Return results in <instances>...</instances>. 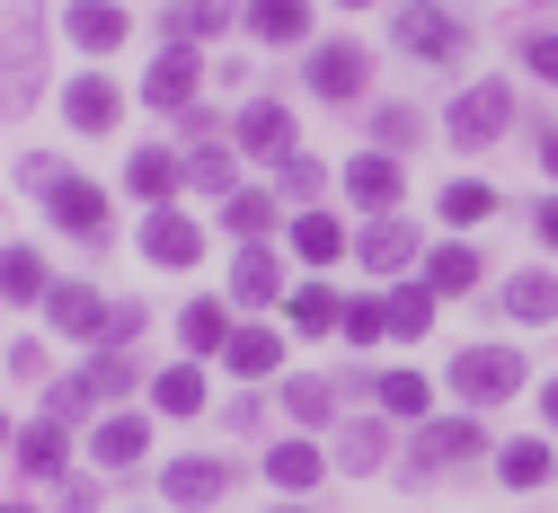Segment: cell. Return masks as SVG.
Segmentation results:
<instances>
[{
	"instance_id": "36",
	"label": "cell",
	"mask_w": 558,
	"mask_h": 513,
	"mask_svg": "<svg viewBox=\"0 0 558 513\" xmlns=\"http://www.w3.org/2000/svg\"><path fill=\"white\" fill-rule=\"evenodd\" d=\"M426 399H435V390L416 381V372H390V381H381V407H390V416H426Z\"/></svg>"
},
{
	"instance_id": "38",
	"label": "cell",
	"mask_w": 558,
	"mask_h": 513,
	"mask_svg": "<svg viewBox=\"0 0 558 513\" xmlns=\"http://www.w3.org/2000/svg\"><path fill=\"white\" fill-rule=\"evenodd\" d=\"M231 231H240V240L275 231V195H231Z\"/></svg>"
},
{
	"instance_id": "22",
	"label": "cell",
	"mask_w": 558,
	"mask_h": 513,
	"mask_svg": "<svg viewBox=\"0 0 558 513\" xmlns=\"http://www.w3.org/2000/svg\"><path fill=\"white\" fill-rule=\"evenodd\" d=\"M506 310L514 319H558V274H514L506 283Z\"/></svg>"
},
{
	"instance_id": "13",
	"label": "cell",
	"mask_w": 558,
	"mask_h": 513,
	"mask_svg": "<svg viewBox=\"0 0 558 513\" xmlns=\"http://www.w3.org/2000/svg\"><path fill=\"white\" fill-rule=\"evenodd\" d=\"M62 36L89 45V53H116V45H124V10H107V0H81V10L62 19Z\"/></svg>"
},
{
	"instance_id": "12",
	"label": "cell",
	"mask_w": 558,
	"mask_h": 513,
	"mask_svg": "<svg viewBox=\"0 0 558 513\" xmlns=\"http://www.w3.org/2000/svg\"><path fill=\"white\" fill-rule=\"evenodd\" d=\"M311 89H319V98H355V89H364V53H355V45H319V53H311Z\"/></svg>"
},
{
	"instance_id": "3",
	"label": "cell",
	"mask_w": 558,
	"mask_h": 513,
	"mask_svg": "<svg viewBox=\"0 0 558 513\" xmlns=\"http://www.w3.org/2000/svg\"><path fill=\"white\" fill-rule=\"evenodd\" d=\"M452 390H461V399H478V407L514 399V390H523V354H514V345H470V354L452 363Z\"/></svg>"
},
{
	"instance_id": "43",
	"label": "cell",
	"mask_w": 558,
	"mask_h": 513,
	"mask_svg": "<svg viewBox=\"0 0 558 513\" xmlns=\"http://www.w3.org/2000/svg\"><path fill=\"white\" fill-rule=\"evenodd\" d=\"M523 62H532V71H541V81L558 89V36H532V45H523Z\"/></svg>"
},
{
	"instance_id": "2",
	"label": "cell",
	"mask_w": 558,
	"mask_h": 513,
	"mask_svg": "<svg viewBox=\"0 0 558 513\" xmlns=\"http://www.w3.org/2000/svg\"><path fill=\"white\" fill-rule=\"evenodd\" d=\"M27 186L53 204V222H62V231H81V240H98V231H107V195H98L89 178L53 169V160H27Z\"/></svg>"
},
{
	"instance_id": "46",
	"label": "cell",
	"mask_w": 558,
	"mask_h": 513,
	"mask_svg": "<svg viewBox=\"0 0 558 513\" xmlns=\"http://www.w3.org/2000/svg\"><path fill=\"white\" fill-rule=\"evenodd\" d=\"M541 160H549V178H558V133H549V142H541Z\"/></svg>"
},
{
	"instance_id": "9",
	"label": "cell",
	"mask_w": 558,
	"mask_h": 513,
	"mask_svg": "<svg viewBox=\"0 0 558 513\" xmlns=\"http://www.w3.org/2000/svg\"><path fill=\"white\" fill-rule=\"evenodd\" d=\"M231 461H169V504H222Z\"/></svg>"
},
{
	"instance_id": "15",
	"label": "cell",
	"mask_w": 558,
	"mask_h": 513,
	"mask_svg": "<svg viewBox=\"0 0 558 513\" xmlns=\"http://www.w3.org/2000/svg\"><path fill=\"white\" fill-rule=\"evenodd\" d=\"M248 27L275 45H302L311 36V0H248Z\"/></svg>"
},
{
	"instance_id": "50",
	"label": "cell",
	"mask_w": 558,
	"mask_h": 513,
	"mask_svg": "<svg viewBox=\"0 0 558 513\" xmlns=\"http://www.w3.org/2000/svg\"><path fill=\"white\" fill-rule=\"evenodd\" d=\"M284 513H302V504H284Z\"/></svg>"
},
{
	"instance_id": "17",
	"label": "cell",
	"mask_w": 558,
	"mask_h": 513,
	"mask_svg": "<svg viewBox=\"0 0 558 513\" xmlns=\"http://www.w3.org/2000/svg\"><path fill=\"white\" fill-rule=\"evenodd\" d=\"M62 461H72V443H62V425H53V416L19 433V469H27V478H53Z\"/></svg>"
},
{
	"instance_id": "37",
	"label": "cell",
	"mask_w": 558,
	"mask_h": 513,
	"mask_svg": "<svg viewBox=\"0 0 558 513\" xmlns=\"http://www.w3.org/2000/svg\"><path fill=\"white\" fill-rule=\"evenodd\" d=\"M444 212H452V222H487V212H497V186H470V178H461V186L444 195Z\"/></svg>"
},
{
	"instance_id": "44",
	"label": "cell",
	"mask_w": 558,
	"mask_h": 513,
	"mask_svg": "<svg viewBox=\"0 0 558 513\" xmlns=\"http://www.w3.org/2000/svg\"><path fill=\"white\" fill-rule=\"evenodd\" d=\"M284 186H293V195H319L328 178H319V160H293V169H284Z\"/></svg>"
},
{
	"instance_id": "11",
	"label": "cell",
	"mask_w": 558,
	"mask_h": 513,
	"mask_svg": "<svg viewBox=\"0 0 558 513\" xmlns=\"http://www.w3.org/2000/svg\"><path fill=\"white\" fill-rule=\"evenodd\" d=\"M195 81H204V71H195V45H178V53H160V71L143 81V98H151V107H195Z\"/></svg>"
},
{
	"instance_id": "29",
	"label": "cell",
	"mask_w": 558,
	"mask_h": 513,
	"mask_svg": "<svg viewBox=\"0 0 558 513\" xmlns=\"http://www.w3.org/2000/svg\"><path fill=\"white\" fill-rule=\"evenodd\" d=\"M293 319H302L311 337H337V328H345V310H337V292H319V283H302V292H293Z\"/></svg>"
},
{
	"instance_id": "16",
	"label": "cell",
	"mask_w": 558,
	"mask_h": 513,
	"mask_svg": "<svg viewBox=\"0 0 558 513\" xmlns=\"http://www.w3.org/2000/svg\"><path fill=\"white\" fill-rule=\"evenodd\" d=\"M62 107H72V124H81V133H107V124L124 115L116 81H72V98H62Z\"/></svg>"
},
{
	"instance_id": "25",
	"label": "cell",
	"mask_w": 558,
	"mask_h": 513,
	"mask_svg": "<svg viewBox=\"0 0 558 513\" xmlns=\"http://www.w3.org/2000/svg\"><path fill=\"white\" fill-rule=\"evenodd\" d=\"M293 248H302L311 266H337V257H345V231L328 222V212H302V222H293Z\"/></svg>"
},
{
	"instance_id": "31",
	"label": "cell",
	"mask_w": 558,
	"mask_h": 513,
	"mask_svg": "<svg viewBox=\"0 0 558 513\" xmlns=\"http://www.w3.org/2000/svg\"><path fill=\"white\" fill-rule=\"evenodd\" d=\"M373 133H381V151H416V142H426L416 107H381V115H373Z\"/></svg>"
},
{
	"instance_id": "26",
	"label": "cell",
	"mask_w": 558,
	"mask_h": 513,
	"mask_svg": "<svg viewBox=\"0 0 558 513\" xmlns=\"http://www.w3.org/2000/svg\"><path fill=\"white\" fill-rule=\"evenodd\" d=\"M549 478H558L549 443H506V487H549Z\"/></svg>"
},
{
	"instance_id": "41",
	"label": "cell",
	"mask_w": 558,
	"mask_h": 513,
	"mask_svg": "<svg viewBox=\"0 0 558 513\" xmlns=\"http://www.w3.org/2000/svg\"><path fill=\"white\" fill-rule=\"evenodd\" d=\"M89 399H116V390H133V363L124 354H107V363H89V381H81Z\"/></svg>"
},
{
	"instance_id": "47",
	"label": "cell",
	"mask_w": 558,
	"mask_h": 513,
	"mask_svg": "<svg viewBox=\"0 0 558 513\" xmlns=\"http://www.w3.org/2000/svg\"><path fill=\"white\" fill-rule=\"evenodd\" d=\"M541 407H549V425H558V390H549V399H541Z\"/></svg>"
},
{
	"instance_id": "10",
	"label": "cell",
	"mask_w": 558,
	"mask_h": 513,
	"mask_svg": "<svg viewBox=\"0 0 558 513\" xmlns=\"http://www.w3.org/2000/svg\"><path fill=\"white\" fill-rule=\"evenodd\" d=\"M345 195H355L364 212H390V204H399V160H390V151H364L355 169H345Z\"/></svg>"
},
{
	"instance_id": "5",
	"label": "cell",
	"mask_w": 558,
	"mask_h": 513,
	"mask_svg": "<svg viewBox=\"0 0 558 513\" xmlns=\"http://www.w3.org/2000/svg\"><path fill=\"white\" fill-rule=\"evenodd\" d=\"M506 115H514L506 81H478V89H461V98H452V142H497V133H506Z\"/></svg>"
},
{
	"instance_id": "23",
	"label": "cell",
	"mask_w": 558,
	"mask_h": 513,
	"mask_svg": "<svg viewBox=\"0 0 558 513\" xmlns=\"http://www.w3.org/2000/svg\"><path fill=\"white\" fill-rule=\"evenodd\" d=\"M266 478L302 496V487H319V452H311V443H275V452H266Z\"/></svg>"
},
{
	"instance_id": "14",
	"label": "cell",
	"mask_w": 558,
	"mask_h": 513,
	"mask_svg": "<svg viewBox=\"0 0 558 513\" xmlns=\"http://www.w3.org/2000/svg\"><path fill=\"white\" fill-rule=\"evenodd\" d=\"M240 142H248V151H266V160H284V151H293V115L275 107V98H257V107L240 115Z\"/></svg>"
},
{
	"instance_id": "6",
	"label": "cell",
	"mask_w": 558,
	"mask_h": 513,
	"mask_svg": "<svg viewBox=\"0 0 558 513\" xmlns=\"http://www.w3.org/2000/svg\"><path fill=\"white\" fill-rule=\"evenodd\" d=\"M45 319H53L62 337H116V310L98 302L89 283H53V292H45Z\"/></svg>"
},
{
	"instance_id": "39",
	"label": "cell",
	"mask_w": 558,
	"mask_h": 513,
	"mask_svg": "<svg viewBox=\"0 0 558 513\" xmlns=\"http://www.w3.org/2000/svg\"><path fill=\"white\" fill-rule=\"evenodd\" d=\"M345 337H355V345L390 337V302H345Z\"/></svg>"
},
{
	"instance_id": "49",
	"label": "cell",
	"mask_w": 558,
	"mask_h": 513,
	"mask_svg": "<svg viewBox=\"0 0 558 513\" xmlns=\"http://www.w3.org/2000/svg\"><path fill=\"white\" fill-rule=\"evenodd\" d=\"M0 513H27V504H0Z\"/></svg>"
},
{
	"instance_id": "32",
	"label": "cell",
	"mask_w": 558,
	"mask_h": 513,
	"mask_svg": "<svg viewBox=\"0 0 558 513\" xmlns=\"http://www.w3.org/2000/svg\"><path fill=\"white\" fill-rule=\"evenodd\" d=\"M169 186H178V160H169V151H143V160H133V195L169 204Z\"/></svg>"
},
{
	"instance_id": "27",
	"label": "cell",
	"mask_w": 558,
	"mask_h": 513,
	"mask_svg": "<svg viewBox=\"0 0 558 513\" xmlns=\"http://www.w3.org/2000/svg\"><path fill=\"white\" fill-rule=\"evenodd\" d=\"M240 302H284V266H275L266 248L240 257Z\"/></svg>"
},
{
	"instance_id": "48",
	"label": "cell",
	"mask_w": 558,
	"mask_h": 513,
	"mask_svg": "<svg viewBox=\"0 0 558 513\" xmlns=\"http://www.w3.org/2000/svg\"><path fill=\"white\" fill-rule=\"evenodd\" d=\"M0 443H10V416H0Z\"/></svg>"
},
{
	"instance_id": "24",
	"label": "cell",
	"mask_w": 558,
	"mask_h": 513,
	"mask_svg": "<svg viewBox=\"0 0 558 513\" xmlns=\"http://www.w3.org/2000/svg\"><path fill=\"white\" fill-rule=\"evenodd\" d=\"M435 328V292L426 283H399L390 292V337H426Z\"/></svg>"
},
{
	"instance_id": "20",
	"label": "cell",
	"mask_w": 558,
	"mask_h": 513,
	"mask_svg": "<svg viewBox=\"0 0 558 513\" xmlns=\"http://www.w3.org/2000/svg\"><path fill=\"white\" fill-rule=\"evenodd\" d=\"M143 452H151V425H143V416H107V425H98V461L124 469V461H143Z\"/></svg>"
},
{
	"instance_id": "35",
	"label": "cell",
	"mask_w": 558,
	"mask_h": 513,
	"mask_svg": "<svg viewBox=\"0 0 558 513\" xmlns=\"http://www.w3.org/2000/svg\"><path fill=\"white\" fill-rule=\"evenodd\" d=\"M284 407H293L302 425H328V416H337V390H328V381H293V390H284Z\"/></svg>"
},
{
	"instance_id": "34",
	"label": "cell",
	"mask_w": 558,
	"mask_h": 513,
	"mask_svg": "<svg viewBox=\"0 0 558 513\" xmlns=\"http://www.w3.org/2000/svg\"><path fill=\"white\" fill-rule=\"evenodd\" d=\"M470 283H478V257L470 248H435V283L426 292H470Z\"/></svg>"
},
{
	"instance_id": "30",
	"label": "cell",
	"mask_w": 558,
	"mask_h": 513,
	"mask_svg": "<svg viewBox=\"0 0 558 513\" xmlns=\"http://www.w3.org/2000/svg\"><path fill=\"white\" fill-rule=\"evenodd\" d=\"M214 27H222V0H178V10H169V36H178V45L214 36Z\"/></svg>"
},
{
	"instance_id": "18",
	"label": "cell",
	"mask_w": 558,
	"mask_h": 513,
	"mask_svg": "<svg viewBox=\"0 0 558 513\" xmlns=\"http://www.w3.org/2000/svg\"><path fill=\"white\" fill-rule=\"evenodd\" d=\"M408 257H416V231H408V222H373V231H364V266H373V274H399Z\"/></svg>"
},
{
	"instance_id": "4",
	"label": "cell",
	"mask_w": 558,
	"mask_h": 513,
	"mask_svg": "<svg viewBox=\"0 0 558 513\" xmlns=\"http://www.w3.org/2000/svg\"><path fill=\"white\" fill-rule=\"evenodd\" d=\"M390 27H399L408 53H426V62H452V53H461V27L435 10V0H399V19H390Z\"/></svg>"
},
{
	"instance_id": "42",
	"label": "cell",
	"mask_w": 558,
	"mask_h": 513,
	"mask_svg": "<svg viewBox=\"0 0 558 513\" xmlns=\"http://www.w3.org/2000/svg\"><path fill=\"white\" fill-rule=\"evenodd\" d=\"M186 178H195V186H231V151H195Z\"/></svg>"
},
{
	"instance_id": "1",
	"label": "cell",
	"mask_w": 558,
	"mask_h": 513,
	"mask_svg": "<svg viewBox=\"0 0 558 513\" xmlns=\"http://www.w3.org/2000/svg\"><path fill=\"white\" fill-rule=\"evenodd\" d=\"M36 45H45V0H0V107L36 98Z\"/></svg>"
},
{
	"instance_id": "40",
	"label": "cell",
	"mask_w": 558,
	"mask_h": 513,
	"mask_svg": "<svg viewBox=\"0 0 558 513\" xmlns=\"http://www.w3.org/2000/svg\"><path fill=\"white\" fill-rule=\"evenodd\" d=\"M337 452L355 461V469H373L381 461V425H337Z\"/></svg>"
},
{
	"instance_id": "7",
	"label": "cell",
	"mask_w": 558,
	"mask_h": 513,
	"mask_svg": "<svg viewBox=\"0 0 558 513\" xmlns=\"http://www.w3.org/2000/svg\"><path fill=\"white\" fill-rule=\"evenodd\" d=\"M487 443V433H478V416H452V425H426V433H416V452H408V469H452V461H470Z\"/></svg>"
},
{
	"instance_id": "19",
	"label": "cell",
	"mask_w": 558,
	"mask_h": 513,
	"mask_svg": "<svg viewBox=\"0 0 558 513\" xmlns=\"http://www.w3.org/2000/svg\"><path fill=\"white\" fill-rule=\"evenodd\" d=\"M178 337H186V354H231V319H222V302H186V319H178Z\"/></svg>"
},
{
	"instance_id": "33",
	"label": "cell",
	"mask_w": 558,
	"mask_h": 513,
	"mask_svg": "<svg viewBox=\"0 0 558 513\" xmlns=\"http://www.w3.org/2000/svg\"><path fill=\"white\" fill-rule=\"evenodd\" d=\"M160 407L169 416H195L204 407V372H195V363H186V372H160Z\"/></svg>"
},
{
	"instance_id": "28",
	"label": "cell",
	"mask_w": 558,
	"mask_h": 513,
	"mask_svg": "<svg viewBox=\"0 0 558 513\" xmlns=\"http://www.w3.org/2000/svg\"><path fill=\"white\" fill-rule=\"evenodd\" d=\"M36 292H53L45 266H36L27 248H10V257H0V302H36Z\"/></svg>"
},
{
	"instance_id": "45",
	"label": "cell",
	"mask_w": 558,
	"mask_h": 513,
	"mask_svg": "<svg viewBox=\"0 0 558 513\" xmlns=\"http://www.w3.org/2000/svg\"><path fill=\"white\" fill-rule=\"evenodd\" d=\"M541 240H558V195H549V204H541Z\"/></svg>"
},
{
	"instance_id": "8",
	"label": "cell",
	"mask_w": 558,
	"mask_h": 513,
	"mask_svg": "<svg viewBox=\"0 0 558 513\" xmlns=\"http://www.w3.org/2000/svg\"><path fill=\"white\" fill-rule=\"evenodd\" d=\"M143 257H151V266H195V257H204V231L186 222V212H151Z\"/></svg>"
},
{
	"instance_id": "21",
	"label": "cell",
	"mask_w": 558,
	"mask_h": 513,
	"mask_svg": "<svg viewBox=\"0 0 558 513\" xmlns=\"http://www.w3.org/2000/svg\"><path fill=\"white\" fill-rule=\"evenodd\" d=\"M275 363H284V345H275V328H240V337H231V372H248V381H266Z\"/></svg>"
}]
</instances>
